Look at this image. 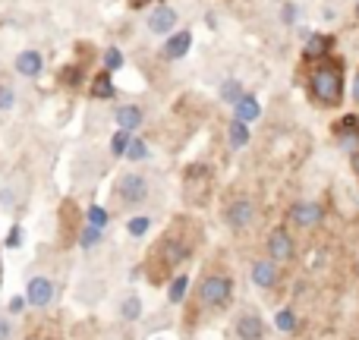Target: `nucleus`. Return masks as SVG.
Listing matches in <instances>:
<instances>
[{
  "label": "nucleus",
  "mask_w": 359,
  "mask_h": 340,
  "mask_svg": "<svg viewBox=\"0 0 359 340\" xmlns=\"http://www.w3.org/2000/svg\"><path fill=\"white\" fill-rule=\"evenodd\" d=\"M60 82H67V86H79V82H82V69L79 67H67L60 73Z\"/></svg>",
  "instance_id": "nucleus-31"
},
{
  "label": "nucleus",
  "mask_w": 359,
  "mask_h": 340,
  "mask_svg": "<svg viewBox=\"0 0 359 340\" xmlns=\"http://www.w3.org/2000/svg\"><path fill=\"white\" fill-rule=\"evenodd\" d=\"M25 299H29L32 306H38V309H44V306L54 299V284H50L48 278H32L29 290H25Z\"/></svg>",
  "instance_id": "nucleus-5"
},
{
  "label": "nucleus",
  "mask_w": 359,
  "mask_h": 340,
  "mask_svg": "<svg viewBox=\"0 0 359 340\" xmlns=\"http://www.w3.org/2000/svg\"><path fill=\"white\" fill-rule=\"evenodd\" d=\"M177 10L174 6H155L149 16V32L151 35H168V32L177 29Z\"/></svg>",
  "instance_id": "nucleus-4"
},
{
  "label": "nucleus",
  "mask_w": 359,
  "mask_h": 340,
  "mask_svg": "<svg viewBox=\"0 0 359 340\" xmlns=\"http://www.w3.org/2000/svg\"><path fill=\"white\" fill-rule=\"evenodd\" d=\"M328 48H331V41L325 35H312L309 41H306V57H328Z\"/></svg>",
  "instance_id": "nucleus-16"
},
{
  "label": "nucleus",
  "mask_w": 359,
  "mask_h": 340,
  "mask_svg": "<svg viewBox=\"0 0 359 340\" xmlns=\"http://www.w3.org/2000/svg\"><path fill=\"white\" fill-rule=\"evenodd\" d=\"M19 243H22V230H19V227H13V230H10V236H6V246H10V249H16Z\"/></svg>",
  "instance_id": "nucleus-33"
},
{
  "label": "nucleus",
  "mask_w": 359,
  "mask_h": 340,
  "mask_svg": "<svg viewBox=\"0 0 359 340\" xmlns=\"http://www.w3.org/2000/svg\"><path fill=\"white\" fill-rule=\"evenodd\" d=\"M41 69H44V57L38 54V50H22V54L16 57V73L19 76L35 79V76H41Z\"/></svg>",
  "instance_id": "nucleus-11"
},
{
  "label": "nucleus",
  "mask_w": 359,
  "mask_h": 340,
  "mask_svg": "<svg viewBox=\"0 0 359 340\" xmlns=\"http://www.w3.org/2000/svg\"><path fill=\"white\" fill-rule=\"evenodd\" d=\"M353 98H356V104H359V76H356V82H353Z\"/></svg>",
  "instance_id": "nucleus-36"
},
{
  "label": "nucleus",
  "mask_w": 359,
  "mask_h": 340,
  "mask_svg": "<svg viewBox=\"0 0 359 340\" xmlns=\"http://www.w3.org/2000/svg\"><path fill=\"white\" fill-rule=\"evenodd\" d=\"M133 4H136V6H142V4H145V0H133Z\"/></svg>",
  "instance_id": "nucleus-38"
},
{
  "label": "nucleus",
  "mask_w": 359,
  "mask_h": 340,
  "mask_svg": "<svg viewBox=\"0 0 359 340\" xmlns=\"http://www.w3.org/2000/svg\"><path fill=\"white\" fill-rule=\"evenodd\" d=\"M240 95H243V86H240L236 79H227V82L221 86V98H224V101H230V104H233V101L240 98Z\"/></svg>",
  "instance_id": "nucleus-22"
},
{
  "label": "nucleus",
  "mask_w": 359,
  "mask_h": 340,
  "mask_svg": "<svg viewBox=\"0 0 359 340\" xmlns=\"http://www.w3.org/2000/svg\"><path fill=\"white\" fill-rule=\"evenodd\" d=\"M117 192L126 205H139L149 196V183H145V177H139V173H126V177H120Z\"/></svg>",
  "instance_id": "nucleus-2"
},
{
  "label": "nucleus",
  "mask_w": 359,
  "mask_h": 340,
  "mask_svg": "<svg viewBox=\"0 0 359 340\" xmlns=\"http://www.w3.org/2000/svg\"><path fill=\"white\" fill-rule=\"evenodd\" d=\"M290 221L299 224V227H316L318 221H322V205L316 202H299L290 208Z\"/></svg>",
  "instance_id": "nucleus-7"
},
{
  "label": "nucleus",
  "mask_w": 359,
  "mask_h": 340,
  "mask_svg": "<svg viewBox=\"0 0 359 340\" xmlns=\"http://www.w3.org/2000/svg\"><path fill=\"white\" fill-rule=\"evenodd\" d=\"M192 48V32H170L168 41H164V57L168 60H180V57H186Z\"/></svg>",
  "instance_id": "nucleus-6"
},
{
  "label": "nucleus",
  "mask_w": 359,
  "mask_h": 340,
  "mask_svg": "<svg viewBox=\"0 0 359 340\" xmlns=\"http://www.w3.org/2000/svg\"><path fill=\"white\" fill-rule=\"evenodd\" d=\"M186 287H189V278H177L174 284H170V303H180V299L186 297Z\"/></svg>",
  "instance_id": "nucleus-26"
},
{
  "label": "nucleus",
  "mask_w": 359,
  "mask_h": 340,
  "mask_svg": "<svg viewBox=\"0 0 359 340\" xmlns=\"http://www.w3.org/2000/svg\"><path fill=\"white\" fill-rule=\"evenodd\" d=\"M161 252H164V259H168L170 265H180V261H183L186 255H189V249L180 246V243H174V240H168V243L161 246Z\"/></svg>",
  "instance_id": "nucleus-17"
},
{
  "label": "nucleus",
  "mask_w": 359,
  "mask_h": 340,
  "mask_svg": "<svg viewBox=\"0 0 359 340\" xmlns=\"http://www.w3.org/2000/svg\"><path fill=\"white\" fill-rule=\"evenodd\" d=\"M10 334H13V325L6 318H0V340H10Z\"/></svg>",
  "instance_id": "nucleus-34"
},
{
  "label": "nucleus",
  "mask_w": 359,
  "mask_h": 340,
  "mask_svg": "<svg viewBox=\"0 0 359 340\" xmlns=\"http://www.w3.org/2000/svg\"><path fill=\"white\" fill-rule=\"evenodd\" d=\"M337 132L341 136H347V132H359V117H353V114H347V117L337 123Z\"/></svg>",
  "instance_id": "nucleus-30"
},
{
  "label": "nucleus",
  "mask_w": 359,
  "mask_h": 340,
  "mask_svg": "<svg viewBox=\"0 0 359 340\" xmlns=\"http://www.w3.org/2000/svg\"><path fill=\"white\" fill-rule=\"evenodd\" d=\"M252 284L262 287V290H268V287L278 284V268H274L271 259H262L252 265Z\"/></svg>",
  "instance_id": "nucleus-12"
},
{
  "label": "nucleus",
  "mask_w": 359,
  "mask_h": 340,
  "mask_svg": "<svg viewBox=\"0 0 359 340\" xmlns=\"http://www.w3.org/2000/svg\"><path fill=\"white\" fill-rule=\"evenodd\" d=\"M297 16H299L297 4H284V13H280V19H284V22H297Z\"/></svg>",
  "instance_id": "nucleus-32"
},
{
  "label": "nucleus",
  "mask_w": 359,
  "mask_h": 340,
  "mask_svg": "<svg viewBox=\"0 0 359 340\" xmlns=\"http://www.w3.org/2000/svg\"><path fill=\"white\" fill-rule=\"evenodd\" d=\"M104 67L107 69H120V67H123V54H120L117 48H107L104 50Z\"/></svg>",
  "instance_id": "nucleus-28"
},
{
  "label": "nucleus",
  "mask_w": 359,
  "mask_h": 340,
  "mask_svg": "<svg viewBox=\"0 0 359 340\" xmlns=\"http://www.w3.org/2000/svg\"><path fill=\"white\" fill-rule=\"evenodd\" d=\"M88 224H92V227H104V224H107V211L101 208V205H92V208H88Z\"/></svg>",
  "instance_id": "nucleus-27"
},
{
  "label": "nucleus",
  "mask_w": 359,
  "mask_h": 340,
  "mask_svg": "<svg viewBox=\"0 0 359 340\" xmlns=\"http://www.w3.org/2000/svg\"><path fill=\"white\" fill-rule=\"evenodd\" d=\"M130 161H145L149 158V145L142 142V139H130V145H126V151H123Z\"/></svg>",
  "instance_id": "nucleus-20"
},
{
  "label": "nucleus",
  "mask_w": 359,
  "mask_h": 340,
  "mask_svg": "<svg viewBox=\"0 0 359 340\" xmlns=\"http://www.w3.org/2000/svg\"><path fill=\"white\" fill-rule=\"evenodd\" d=\"M249 221H252V202L249 198H236L227 208V224L233 230H243V227H249Z\"/></svg>",
  "instance_id": "nucleus-9"
},
{
  "label": "nucleus",
  "mask_w": 359,
  "mask_h": 340,
  "mask_svg": "<svg viewBox=\"0 0 359 340\" xmlns=\"http://www.w3.org/2000/svg\"><path fill=\"white\" fill-rule=\"evenodd\" d=\"M126 145H130V132H126V130L114 132V139H111V151H114V155H123Z\"/></svg>",
  "instance_id": "nucleus-24"
},
{
  "label": "nucleus",
  "mask_w": 359,
  "mask_h": 340,
  "mask_svg": "<svg viewBox=\"0 0 359 340\" xmlns=\"http://www.w3.org/2000/svg\"><path fill=\"white\" fill-rule=\"evenodd\" d=\"M98 240H101V227H92V224H88V227L82 230V236H79V246L92 249V246H98Z\"/></svg>",
  "instance_id": "nucleus-21"
},
{
  "label": "nucleus",
  "mask_w": 359,
  "mask_h": 340,
  "mask_svg": "<svg viewBox=\"0 0 359 340\" xmlns=\"http://www.w3.org/2000/svg\"><path fill=\"white\" fill-rule=\"evenodd\" d=\"M149 227H151V221H149V217H133V221L126 224V230H130L133 236H142Z\"/></svg>",
  "instance_id": "nucleus-29"
},
{
  "label": "nucleus",
  "mask_w": 359,
  "mask_h": 340,
  "mask_svg": "<svg viewBox=\"0 0 359 340\" xmlns=\"http://www.w3.org/2000/svg\"><path fill=\"white\" fill-rule=\"evenodd\" d=\"M236 337L240 340H262L265 337V322L259 315H240L236 318Z\"/></svg>",
  "instance_id": "nucleus-10"
},
{
  "label": "nucleus",
  "mask_w": 359,
  "mask_h": 340,
  "mask_svg": "<svg viewBox=\"0 0 359 340\" xmlns=\"http://www.w3.org/2000/svg\"><path fill=\"white\" fill-rule=\"evenodd\" d=\"M353 168H356V173H359V151H353Z\"/></svg>",
  "instance_id": "nucleus-37"
},
{
  "label": "nucleus",
  "mask_w": 359,
  "mask_h": 340,
  "mask_svg": "<svg viewBox=\"0 0 359 340\" xmlns=\"http://www.w3.org/2000/svg\"><path fill=\"white\" fill-rule=\"evenodd\" d=\"M120 315H123L126 322H136V318L142 315V299H139V297H126L123 306H120Z\"/></svg>",
  "instance_id": "nucleus-18"
},
{
  "label": "nucleus",
  "mask_w": 359,
  "mask_h": 340,
  "mask_svg": "<svg viewBox=\"0 0 359 340\" xmlns=\"http://www.w3.org/2000/svg\"><path fill=\"white\" fill-rule=\"evenodd\" d=\"M268 252H271V261H290L293 259V240L284 230H274L271 240H268Z\"/></svg>",
  "instance_id": "nucleus-8"
},
{
  "label": "nucleus",
  "mask_w": 359,
  "mask_h": 340,
  "mask_svg": "<svg viewBox=\"0 0 359 340\" xmlns=\"http://www.w3.org/2000/svg\"><path fill=\"white\" fill-rule=\"evenodd\" d=\"M233 111H236V120L252 123V120H259L262 107H259V98H252V95H240V98L233 101Z\"/></svg>",
  "instance_id": "nucleus-14"
},
{
  "label": "nucleus",
  "mask_w": 359,
  "mask_h": 340,
  "mask_svg": "<svg viewBox=\"0 0 359 340\" xmlns=\"http://www.w3.org/2000/svg\"><path fill=\"white\" fill-rule=\"evenodd\" d=\"M114 117H117V126H120V130L133 132V130H139V126H142L145 114L139 111L136 104H120V107H117V114H114Z\"/></svg>",
  "instance_id": "nucleus-13"
},
{
  "label": "nucleus",
  "mask_w": 359,
  "mask_h": 340,
  "mask_svg": "<svg viewBox=\"0 0 359 340\" xmlns=\"http://www.w3.org/2000/svg\"><path fill=\"white\" fill-rule=\"evenodd\" d=\"M92 95H95V98H114V82H111V76L101 73L98 79L92 82Z\"/></svg>",
  "instance_id": "nucleus-19"
},
{
  "label": "nucleus",
  "mask_w": 359,
  "mask_h": 340,
  "mask_svg": "<svg viewBox=\"0 0 359 340\" xmlns=\"http://www.w3.org/2000/svg\"><path fill=\"white\" fill-rule=\"evenodd\" d=\"M230 145H233V149H246L249 145V123H243V120L233 117V123H230Z\"/></svg>",
  "instance_id": "nucleus-15"
},
{
  "label": "nucleus",
  "mask_w": 359,
  "mask_h": 340,
  "mask_svg": "<svg viewBox=\"0 0 359 340\" xmlns=\"http://www.w3.org/2000/svg\"><path fill=\"white\" fill-rule=\"evenodd\" d=\"M10 309H13V312H22V297H16V299H13V303H10Z\"/></svg>",
  "instance_id": "nucleus-35"
},
{
  "label": "nucleus",
  "mask_w": 359,
  "mask_h": 340,
  "mask_svg": "<svg viewBox=\"0 0 359 340\" xmlns=\"http://www.w3.org/2000/svg\"><path fill=\"white\" fill-rule=\"evenodd\" d=\"M312 98L325 107L341 104L344 98V69L337 63H318L312 73Z\"/></svg>",
  "instance_id": "nucleus-1"
},
{
  "label": "nucleus",
  "mask_w": 359,
  "mask_h": 340,
  "mask_svg": "<svg viewBox=\"0 0 359 340\" xmlns=\"http://www.w3.org/2000/svg\"><path fill=\"white\" fill-rule=\"evenodd\" d=\"M230 290H233V284L227 278H208L198 287V297H202L205 306H224L230 299Z\"/></svg>",
  "instance_id": "nucleus-3"
},
{
  "label": "nucleus",
  "mask_w": 359,
  "mask_h": 340,
  "mask_svg": "<svg viewBox=\"0 0 359 340\" xmlns=\"http://www.w3.org/2000/svg\"><path fill=\"white\" fill-rule=\"evenodd\" d=\"M274 322H278V328H280V331H293V328H297V315H293L290 309H280Z\"/></svg>",
  "instance_id": "nucleus-25"
},
{
  "label": "nucleus",
  "mask_w": 359,
  "mask_h": 340,
  "mask_svg": "<svg viewBox=\"0 0 359 340\" xmlns=\"http://www.w3.org/2000/svg\"><path fill=\"white\" fill-rule=\"evenodd\" d=\"M13 107H16V92H13V86L0 82V111H13Z\"/></svg>",
  "instance_id": "nucleus-23"
}]
</instances>
